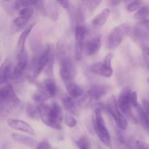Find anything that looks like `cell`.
Segmentation results:
<instances>
[{
  "label": "cell",
  "instance_id": "42",
  "mask_svg": "<svg viewBox=\"0 0 149 149\" xmlns=\"http://www.w3.org/2000/svg\"><path fill=\"white\" fill-rule=\"evenodd\" d=\"M143 109H144L145 112L146 113L147 116L149 118V101L146 100H143V106H142Z\"/></svg>",
  "mask_w": 149,
  "mask_h": 149
},
{
  "label": "cell",
  "instance_id": "9",
  "mask_svg": "<svg viewBox=\"0 0 149 149\" xmlns=\"http://www.w3.org/2000/svg\"><path fill=\"white\" fill-rule=\"evenodd\" d=\"M107 109L114 122H116L118 128L125 130L127 127V121L119 109L117 100L114 96H111L107 103Z\"/></svg>",
  "mask_w": 149,
  "mask_h": 149
},
{
  "label": "cell",
  "instance_id": "16",
  "mask_svg": "<svg viewBox=\"0 0 149 149\" xmlns=\"http://www.w3.org/2000/svg\"><path fill=\"white\" fill-rule=\"evenodd\" d=\"M110 90V87L106 84H95L90 87L87 93L91 100H100L104 97Z\"/></svg>",
  "mask_w": 149,
  "mask_h": 149
},
{
  "label": "cell",
  "instance_id": "12",
  "mask_svg": "<svg viewBox=\"0 0 149 149\" xmlns=\"http://www.w3.org/2000/svg\"><path fill=\"white\" fill-rule=\"evenodd\" d=\"M132 38L135 41L141 42L143 44L149 39V18L142 20L135 25L132 30Z\"/></svg>",
  "mask_w": 149,
  "mask_h": 149
},
{
  "label": "cell",
  "instance_id": "13",
  "mask_svg": "<svg viewBox=\"0 0 149 149\" xmlns=\"http://www.w3.org/2000/svg\"><path fill=\"white\" fill-rule=\"evenodd\" d=\"M101 47V35L95 34L86 40L84 51L87 56H93L97 54Z\"/></svg>",
  "mask_w": 149,
  "mask_h": 149
},
{
  "label": "cell",
  "instance_id": "17",
  "mask_svg": "<svg viewBox=\"0 0 149 149\" xmlns=\"http://www.w3.org/2000/svg\"><path fill=\"white\" fill-rule=\"evenodd\" d=\"M15 66L13 65V62L10 59L5 60L2 63L0 70V81L1 84L7 82L10 79H11L13 74Z\"/></svg>",
  "mask_w": 149,
  "mask_h": 149
},
{
  "label": "cell",
  "instance_id": "31",
  "mask_svg": "<svg viewBox=\"0 0 149 149\" xmlns=\"http://www.w3.org/2000/svg\"><path fill=\"white\" fill-rule=\"evenodd\" d=\"M34 7L36 10L37 11V13H39V15L42 16V17H47L48 13L45 1H37V3H36Z\"/></svg>",
  "mask_w": 149,
  "mask_h": 149
},
{
  "label": "cell",
  "instance_id": "3",
  "mask_svg": "<svg viewBox=\"0 0 149 149\" xmlns=\"http://www.w3.org/2000/svg\"><path fill=\"white\" fill-rule=\"evenodd\" d=\"M132 26L127 23H122L113 28L108 36L107 46L109 49H116L125 38L132 33Z\"/></svg>",
  "mask_w": 149,
  "mask_h": 149
},
{
  "label": "cell",
  "instance_id": "5",
  "mask_svg": "<svg viewBox=\"0 0 149 149\" xmlns=\"http://www.w3.org/2000/svg\"><path fill=\"white\" fill-rule=\"evenodd\" d=\"M33 7H27L20 10L19 16L13 19L10 26V33L12 34L17 33L20 31H23L29 26V22L33 16Z\"/></svg>",
  "mask_w": 149,
  "mask_h": 149
},
{
  "label": "cell",
  "instance_id": "44",
  "mask_svg": "<svg viewBox=\"0 0 149 149\" xmlns=\"http://www.w3.org/2000/svg\"><path fill=\"white\" fill-rule=\"evenodd\" d=\"M109 4H111V6H117L118 4H120V1H111L109 2Z\"/></svg>",
  "mask_w": 149,
  "mask_h": 149
},
{
  "label": "cell",
  "instance_id": "39",
  "mask_svg": "<svg viewBox=\"0 0 149 149\" xmlns=\"http://www.w3.org/2000/svg\"><path fill=\"white\" fill-rule=\"evenodd\" d=\"M136 148L137 149H149V144L144 141H137Z\"/></svg>",
  "mask_w": 149,
  "mask_h": 149
},
{
  "label": "cell",
  "instance_id": "2",
  "mask_svg": "<svg viewBox=\"0 0 149 149\" xmlns=\"http://www.w3.org/2000/svg\"><path fill=\"white\" fill-rule=\"evenodd\" d=\"M92 121H93L95 132L100 142L105 146L109 148H111V138L105 124V120L102 114V109L100 106H97L95 109Z\"/></svg>",
  "mask_w": 149,
  "mask_h": 149
},
{
  "label": "cell",
  "instance_id": "11",
  "mask_svg": "<svg viewBox=\"0 0 149 149\" xmlns=\"http://www.w3.org/2000/svg\"><path fill=\"white\" fill-rule=\"evenodd\" d=\"M131 93L132 90L130 87H125L120 92L117 100L119 109L126 116L131 115Z\"/></svg>",
  "mask_w": 149,
  "mask_h": 149
},
{
  "label": "cell",
  "instance_id": "19",
  "mask_svg": "<svg viewBox=\"0 0 149 149\" xmlns=\"http://www.w3.org/2000/svg\"><path fill=\"white\" fill-rule=\"evenodd\" d=\"M35 26H36V23H32L31 24H29V26H27V28H26V29L22 31L21 34L19 36V39L17 42V55L24 52V50L26 49H25V45H26V39H27L28 36L30 34L31 32L33 30V27H34Z\"/></svg>",
  "mask_w": 149,
  "mask_h": 149
},
{
  "label": "cell",
  "instance_id": "35",
  "mask_svg": "<svg viewBox=\"0 0 149 149\" xmlns=\"http://www.w3.org/2000/svg\"><path fill=\"white\" fill-rule=\"evenodd\" d=\"M101 2V1H84V4H85L87 10L90 13H93Z\"/></svg>",
  "mask_w": 149,
  "mask_h": 149
},
{
  "label": "cell",
  "instance_id": "6",
  "mask_svg": "<svg viewBox=\"0 0 149 149\" xmlns=\"http://www.w3.org/2000/svg\"><path fill=\"white\" fill-rule=\"evenodd\" d=\"M60 60V76L63 81L65 83L74 81L77 75V68L74 61L69 55H65L59 58Z\"/></svg>",
  "mask_w": 149,
  "mask_h": 149
},
{
  "label": "cell",
  "instance_id": "25",
  "mask_svg": "<svg viewBox=\"0 0 149 149\" xmlns=\"http://www.w3.org/2000/svg\"><path fill=\"white\" fill-rule=\"evenodd\" d=\"M42 86H43L45 90L48 94V95L50 97H54L56 95L58 88H57L56 83H55L54 79L51 78L47 79L46 80H45Z\"/></svg>",
  "mask_w": 149,
  "mask_h": 149
},
{
  "label": "cell",
  "instance_id": "32",
  "mask_svg": "<svg viewBox=\"0 0 149 149\" xmlns=\"http://www.w3.org/2000/svg\"><path fill=\"white\" fill-rule=\"evenodd\" d=\"M54 58H55V55H54V52H52L50 55V58H49V61H48L46 67H45V70H44L45 74H47L48 77H51V76L53 74Z\"/></svg>",
  "mask_w": 149,
  "mask_h": 149
},
{
  "label": "cell",
  "instance_id": "15",
  "mask_svg": "<svg viewBox=\"0 0 149 149\" xmlns=\"http://www.w3.org/2000/svg\"><path fill=\"white\" fill-rule=\"evenodd\" d=\"M7 124L11 129L25 132V133L31 135H33L35 134V131L33 127L25 121L17 119H7Z\"/></svg>",
  "mask_w": 149,
  "mask_h": 149
},
{
  "label": "cell",
  "instance_id": "21",
  "mask_svg": "<svg viewBox=\"0 0 149 149\" xmlns=\"http://www.w3.org/2000/svg\"><path fill=\"white\" fill-rule=\"evenodd\" d=\"M12 138L15 142L28 147H33L36 145V141L34 138L28 135H22L19 133H13Z\"/></svg>",
  "mask_w": 149,
  "mask_h": 149
},
{
  "label": "cell",
  "instance_id": "26",
  "mask_svg": "<svg viewBox=\"0 0 149 149\" xmlns=\"http://www.w3.org/2000/svg\"><path fill=\"white\" fill-rule=\"evenodd\" d=\"M138 114V119H139L140 122H141V126L143 127L144 130L147 132H149V118L147 116L146 113L145 112L144 109H143L142 106H139V107L137 109Z\"/></svg>",
  "mask_w": 149,
  "mask_h": 149
},
{
  "label": "cell",
  "instance_id": "27",
  "mask_svg": "<svg viewBox=\"0 0 149 149\" xmlns=\"http://www.w3.org/2000/svg\"><path fill=\"white\" fill-rule=\"evenodd\" d=\"M26 116L30 119H37L39 116V106H35L34 104L29 103L26 106Z\"/></svg>",
  "mask_w": 149,
  "mask_h": 149
},
{
  "label": "cell",
  "instance_id": "40",
  "mask_svg": "<svg viewBox=\"0 0 149 149\" xmlns=\"http://www.w3.org/2000/svg\"><path fill=\"white\" fill-rule=\"evenodd\" d=\"M122 130L119 129V130L116 131V133H117L116 135H117V138H118V140H119V142H120L121 143L125 144V143H126V139H125V135L122 134Z\"/></svg>",
  "mask_w": 149,
  "mask_h": 149
},
{
  "label": "cell",
  "instance_id": "33",
  "mask_svg": "<svg viewBox=\"0 0 149 149\" xmlns=\"http://www.w3.org/2000/svg\"><path fill=\"white\" fill-rule=\"evenodd\" d=\"M51 106H52V109L53 110V112L55 113L56 119H58V121L60 123H61L63 119V114L61 107L57 103H53Z\"/></svg>",
  "mask_w": 149,
  "mask_h": 149
},
{
  "label": "cell",
  "instance_id": "1",
  "mask_svg": "<svg viewBox=\"0 0 149 149\" xmlns=\"http://www.w3.org/2000/svg\"><path fill=\"white\" fill-rule=\"evenodd\" d=\"M20 103L14 88L10 84L2 86L0 89V115L1 119L5 118Z\"/></svg>",
  "mask_w": 149,
  "mask_h": 149
},
{
  "label": "cell",
  "instance_id": "10",
  "mask_svg": "<svg viewBox=\"0 0 149 149\" xmlns=\"http://www.w3.org/2000/svg\"><path fill=\"white\" fill-rule=\"evenodd\" d=\"M87 29L82 23H78L75 29V45H74V57L77 61L82 58L84 50L85 37Z\"/></svg>",
  "mask_w": 149,
  "mask_h": 149
},
{
  "label": "cell",
  "instance_id": "43",
  "mask_svg": "<svg viewBox=\"0 0 149 149\" xmlns=\"http://www.w3.org/2000/svg\"><path fill=\"white\" fill-rule=\"evenodd\" d=\"M127 149H137L136 142L134 143L132 139H130L127 143Z\"/></svg>",
  "mask_w": 149,
  "mask_h": 149
},
{
  "label": "cell",
  "instance_id": "46",
  "mask_svg": "<svg viewBox=\"0 0 149 149\" xmlns=\"http://www.w3.org/2000/svg\"><path fill=\"white\" fill-rule=\"evenodd\" d=\"M147 81H148V84H149V78L147 79Z\"/></svg>",
  "mask_w": 149,
  "mask_h": 149
},
{
  "label": "cell",
  "instance_id": "24",
  "mask_svg": "<svg viewBox=\"0 0 149 149\" xmlns=\"http://www.w3.org/2000/svg\"><path fill=\"white\" fill-rule=\"evenodd\" d=\"M33 100L35 102H37L39 103L40 104L44 103V102H45L46 100H47L48 99L50 98L48 94L47 93V92L45 91V89H44L43 86L41 85L39 87H38L37 90L34 92V93L33 94Z\"/></svg>",
  "mask_w": 149,
  "mask_h": 149
},
{
  "label": "cell",
  "instance_id": "23",
  "mask_svg": "<svg viewBox=\"0 0 149 149\" xmlns=\"http://www.w3.org/2000/svg\"><path fill=\"white\" fill-rule=\"evenodd\" d=\"M47 10L48 17L52 21H56L59 17V8L57 1H49L47 2Z\"/></svg>",
  "mask_w": 149,
  "mask_h": 149
},
{
  "label": "cell",
  "instance_id": "7",
  "mask_svg": "<svg viewBox=\"0 0 149 149\" xmlns=\"http://www.w3.org/2000/svg\"><path fill=\"white\" fill-rule=\"evenodd\" d=\"M113 58L112 53H109L104 57L103 60L100 62L95 63L90 67V71L93 74L100 77L109 78L113 75V70L112 68L111 62Z\"/></svg>",
  "mask_w": 149,
  "mask_h": 149
},
{
  "label": "cell",
  "instance_id": "18",
  "mask_svg": "<svg viewBox=\"0 0 149 149\" xmlns=\"http://www.w3.org/2000/svg\"><path fill=\"white\" fill-rule=\"evenodd\" d=\"M110 14L111 11L109 8L103 9L93 19L91 22L92 27H93L94 29H97V28H100L104 26L107 22Z\"/></svg>",
  "mask_w": 149,
  "mask_h": 149
},
{
  "label": "cell",
  "instance_id": "28",
  "mask_svg": "<svg viewBox=\"0 0 149 149\" xmlns=\"http://www.w3.org/2000/svg\"><path fill=\"white\" fill-rule=\"evenodd\" d=\"M135 17L141 21L148 19L149 17V5L141 6V8L135 13Z\"/></svg>",
  "mask_w": 149,
  "mask_h": 149
},
{
  "label": "cell",
  "instance_id": "34",
  "mask_svg": "<svg viewBox=\"0 0 149 149\" xmlns=\"http://www.w3.org/2000/svg\"><path fill=\"white\" fill-rule=\"evenodd\" d=\"M142 1H130L129 4L127 5L126 9L129 13H134L135 11H138L140 8L141 7V4H142Z\"/></svg>",
  "mask_w": 149,
  "mask_h": 149
},
{
  "label": "cell",
  "instance_id": "14",
  "mask_svg": "<svg viewBox=\"0 0 149 149\" xmlns=\"http://www.w3.org/2000/svg\"><path fill=\"white\" fill-rule=\"evenodd\" d=\"M28 62H29V57H28L27 51L25 49L24 52L17 55V63L15 66L11 79H18L22 77L23 72L27 67Z\"/></svg>",
  "mask_w": 149,
  "mask_h": 149
},
{
  "label": "cell",
  "instance_id": "8",
  "mask_svg": "<svg viewBox=\"0 0 149 149\" xmlns=\"http://www.w3.org/2000/svg\"><path fill=\"white\" fill-rule=\"evenodd\" d=\"M38 106H39V116H40L42 122L45 125L52 128V129L57 130H61L62 128L61 123H60L55 117L52 106H49L45 103L39 104Z\"/></svg>",
  "mask_w": 149,
  "mask_h": 149
},
{
  "label": "cell",
  "instance_id": "45",
  "mask_svg": "<svg viewBox=\"0 0 149 149\" xmlns=\"http://www.w3.org/2000/svg\"><path fill=\"white\" fill-rule=\"evenodd\" d=\"M146 63L147 66H148V69H149V61H146Z\"/></svg>",
  "mask_w": 149,
  "mask_h": 149
},
{
  "label": "cell",
  "instance_id": "20",
  "mask_svg": "<svg viewBox=\"0 0 149 149\" xmlns=\"http://www.w3.org/2000/svg\"><path fill=\"white\" fill-rule=\"evenodd\" d=\"M65 84L68 96L72 98H77V97L82 96L84 94V90L82 89V87L74 82V81L65 83Z\"/></svg>",
  "mask_w": 149,
  "mask_h": 149
},
{
  "label": "cell",
  "instance_id": "4",
  "mask_svg": "<svg viewBox=\"0 0 149 149\" xmlns=\"http://www.w3.org/2000/svg\"><path fill=\"white\" fill-rule=\"evenodd\" d=\"M53 52V49L50 45H47L39 55H36L31 63V74L32 78H36L42 71L45 70L50 55Z\"/></svg>",
  "mask_w": 149,
  "mask_h": 149
},
{
  "label": "cell",
  "instance_id": "38",
  "mask_svg": "<svg viewBox=\"0 0 149 149\" xmlns=\"http://www.w3.org/2000/svg\"><path fill=\"white\" fill-rule=\"evenodd\" d=\"M35 149H52V147L47 141L44 140L36 145Z\"/></svg>",
  "mask_w": 149,
  "mask_h": 149
},
{
  "label": "cell",
  "instance_id": "36",
  "mask_svg": "<svg viewBox=\"0 0 149 149\" xmlns=\"http://www.w3.org/2000/svg\"><path fill=\"white\" fill-rule=\"evenodd\" d=\"M64 122H65L66 126H68V127H75L77 125V119L74 116H70V115H65V118H64Z\"/></svg>",
  "mask_w": 149,
  "mask_h": 149
},
{
  "label": "cell",
  "instance_id": "37",
  "mask_svg": "<svg viewBox=\"0 0 149 149\" xmlns=\"http://www.w3.org/2000/svg\"><path fill=\"white\" fill-rule=\"evenodd\" d=\"M131 106L135 109H138L140 106L138 100V94L135 91H132L131 93Z\"/></svg>",
  "mask_w": 149,
  "mask_h": 149
},
{
  "label": "cell",
  "instance_id": "22",
  "mask_svg": "<svg viewBox=\"0 0 149 149\" xmlns=\"http://www.w3.org/2000/svg\"><path fill=\"white\" fill-rule=\"evenodd\" d=\"M62 103L63 106L67 111H68L71 114L78 115V106L74 101V98L70 96H65L62 98Z\"/></svg>",
  "mask_w": 149,
  "mask_h": 149
},
{
  "label": "cell",
  "instance_id": "41",
  "mask_svg": "<svg viewBox=\"0 0 149 149\" xmlns=\"http://www.w3.org/2000/svg\"><path fill=\"white\" fill-rule=\"evenodd\" d=\"M57 3L58 5H61V7H63L66 10H71V3L68 1H58Z\"/></svg>",
  "mask_w": 149,
  "mask_h": 149
},
{
  "label": "cell",
  "instance_id": "29",
  "mask_svg": "<svg viewBox=\"0 0 149 149\" xmlns=\"http://www.w3.org/2000/svg\"><path fill=\"white\" fill-rule=\"evenodd\" d=\"M78 149H92V144L90 138L87 136H81L77 141H76Z\"/></svg>",
  "mask_w": 149,
  "mask_h": 149
},
{
  "label": "cell",
  "instance_id": "30",
  "mask_svg": "<svg viewBox=\"0 0 149 149\" xmlns=\"http://www.w3.org/2000/svg\"><path fill=\"white\" fill-rule=\"evenodd\" d=\"M37 1H23V0H20V1H15L14 2V7L15 9H21L25 8L27 7H33L36 5Z\"/></svg>",
  "mask_w": 149,
  "mask_h": 149
}]
</instances>
